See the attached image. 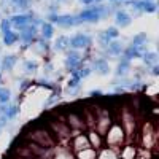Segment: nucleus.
Instances as JSON below:
<instances>
[{"label": "nucleus", "mask_w": 159, "mask_h": 159, "mask_svg": "<svg viewBox=\"0 0 159 159\" xmlns=\"http://www.w3.org/2000/svg\"><path fill=\"white\" fill-rule=\"evenodd\" d=\"M110 15V8L108 7H103V5H97V7H91L86 8L84 11H81L80 15L76 16L78 22H97L102 18L108 16Z\"/></svg>", "instance_id": "f257e3e1"}, {"label": "nucleus", "mask_w": 159, "mask_h": 159, "mask_svg": "<svg viewBox=\"0 0 159 159\" xmlns=\"http://www.w3.org/2000/svg\"><path fill=\"white\" fill-rule=\"evenodd\" d=\"M49 21L52 22V24H57V25H61V27H72V25H76V24H80L78 22V19H76V16H69V15H52L49 16Z\"/></svg>", "instance_id": "f03ea898"}, {"label": "nucleus", "mask_w": 159, "mask_h": 159, "mask_svg": "<svg viewBox=\"0 0 159 159\" xmlns=\"http://www.w3.org/2000/svg\"><path fill=\"white\" fill-rule=\"evenodd\" d=\"M91 37L86 34H76L72 38H69V46H72L73 49H81V48H88L91 45Z\"/></svg>", "instance_id": "7ed1b4c3"}, {"label": "nucleus", "mask_w": 159, "mask_h": 159, "mask_svg": "<svg viewBox=\"0 0 159 159\" xmlns=\"http://www.w3.org/2000/svg\"><path fill=\"white\" fill-rule=\"evenodd\" d=\"M129 5H132V8H135L139 11H145V13L156 11V3L151 2V0H129Z\"/></svg>", "instance_id": "20e7f679"}, {"label": "nucleus", "mask_w": 159, "mask_h": 159, "mask_svg": "<svg viewBox=\"0 0 159 159\" xmlns=\"http://www.w3.org/2000/svg\"><path fill=\"white\" fill-rule=\"evenodd\" d=\"M72 147H73V150H75L76 153H78V151H83V150H86V148H91V145H89V142H88L86 134H84V135L80 134L78 137L72 139Z\"/></svg>", "instance_id": "39448f33"}, {"label": "nucleus", "mask_w": 159, "mask_h": 159, "mask_svg": "<svg viewBox=\"0 0 159 159\" xmlns=\"http://www.w3.org/2000/svg\"><path fill=\"white\" fill-rule=\"evenodd\" d=\"M29 22H30V15H15L10 19V24L18 27V29H21V30L24 27H27Z\"/></svg>", "instance_id": "423d86ee"}, {"label": "nucleus", "mask_w": 159, "mask_h": 159, "mask_svg": "<svg viewBox=\"0 0 159 159\" xmlns=\"http://www.w3.org/2000/svg\"><path fill=\"white\" fill-rule=\"evenodd\" d=\"M35 37H37V27L35 25H27V27H24L22 32L18 35V38H21L24 43H30Z\"/></svg>", "instance_id": "0eeeda50"}, {"label": "nucleus", "mask_w": 159, "mask_h": 159, "mask_svg": "<svg viewBox=\"0 0 159 159\" xmlns=\"http://www.w3.org/2000/svg\"><path fill=\"white\" fill-rule=\"evenodd\" d=\"M80 64H81V56L76 51H70V54L67 56V61H65V67L70 69V72H72V70L78 69Z\"/></svg>", "instance_id": "6e6552de"}, {"label": "nucleus", "mask_w": 159, "mask_h": 159, "mask_svg": "<svg viewBox=\"0 0 159 159\" xmlns=\"http://www.w3.org/2000/svg\"><path fill=\"white\" fill-rule=\"evenodd\" d=\"M86 137H88V142H89V145H91V148H94V150H96V148H100V147H102L103 137H100L94 129H92V130H88Z\"/></svg>", "instance_id": "1a4fd4ad"}, {"label": "nucleus", "mask_w": 159, "mask_h": 159, "mask_svg": "<svg viewBox=\"0 0 159 159\" xmlns=\"http://www.w3.org/2000/svg\"><path fill=\"white\" fill-rule=\"evenodd\" d=\"M115 21H116V25L118 27H127V25H130V22H132V18H130V15H127L126 11H116V15H115Z\"/></svg>", "instance_id": "9d476101"}, {"label": "nucleus", "mask_w": 159, "mask_h": 159, "mask_svg": "<svg viewBox=\"0 0 159 159\" xmlns=\"http://www.w3.org/2000/svg\"><path fill=\"white\" fill-rule=\"evenodd\" d=\"M92 67H94V70L99 73V75H107L108 73V62L105 59H96L94 62H92Z\"/></svg>", "instance_id": "9b49d317"}, {"label": "nucleus", "mask_w": 159, "mask_h": 159, "mask_svg": "<svg viewBox=\"0 0 159 159\" xmlns=\"http://www.w3.org/2000/svg\"><path fill=\"white\" fill-rule=\"evenodd\" d=\"M123 51H124V48H123V45L119 42H110L107 45V52L111 54V56H119Z\"/></svg>", "instance_id": "f8f14e48"}, {"label": "nucleus", "mask_w": 159, "mask_h": 159, "mask_svg": "<svg viewBox=\"0 0 159 159\" xmlns=\"http://www.w3.org/2000/svg\"><path fill=\"white\" fill-rule=\"evenodd\" d=\"M16 62H18L16 56H7V57L2 59V62H0V67H2V70H13Z\"/></svg>", "instance_id": "ddd939ff"}, {"label": "nucleus", "mask_w": 159, "mask_h": 159, "mask_svg": "<svg viewBox=\"0 0 159 159\" xmlns=\"http://www.w3.org/2000/svg\"><path fill=\"white\" fill-rule=\"evenodd\" d=\"M54 34V27H52L51 22H42V37L43 40H49Z\"/></svg>", "instance_id": "4468645a"}, {"label": "nucleus", "mask_w": 159, "mask_h": 159, "mask_svg": "<svg viewBox=\"0 0 159 159\" xmlns=\"http://www.w3.org/2000/svg\"><path fill=\"white\" fill-rule=\"evenodd\" d=\"M143 62L147 64V65H154L157 64V54L156 52H150V51H147V52H143Z\"/></svg>", "instance_id": "2eb2a0df"}, {"label": "nucleus", "mask_w": 159, "mask_h": 159, "mask_svg": "<svg viewBox=\"0 0 159 159\" xmlns=\"http://www.w3.org/2000/svg\"><path fill=\"white\" fill-rule=\"evenodd\" d=\"M18 111H19V108L16 107V105H5V110H3V116L7 118V119H13V118H16V115H18Z\"/></svg>", "instance_id": "dca6fc26"}, {"label": "nucleus", "mask_w": 159, "mask_h": 159, "mask_svg": "<svg viewBox=\"0 0 159 159\" xmlns=\"http://www.w3.org/2000/svg\"><path fill=\"white\" fill-rule=\"evenodd\" d=\"M16 42H18V35H16L15 32L8 30V32H5V34H3V43H5L7 46H11V45H15Z\"/></svg>", "instance_id": "f3484780"}, {"label": "nucleus", "mask_w": 159, "mask_h": 159, "mask_svg": "<svg viewBox=\"0 0 159 159\" xmlns=\"http://www.w3.org/2000/svg\"><path fill=\"white\" fill-rule=\"evenodd\" d=\"M78 157L80 159H96L97 153H96L94 148H86L83 151H78Z\"/></svg>", "instance_id": "a211bd4d"}, {"label": "nucleus", "mask_w": 159, "mask_h": 159, "mask_svg": "<svg viewBox=\"0 0 159 159\" xmlns=\"http://www.w3.org/2000/svg\"><path fill=\"white\" fill-rule=\"evenodd\" d=\"M69 48V38L67 37H59L54 43V49L56 51H65Z\"/></svg>", "instance_id": "6ab92c4d"}, {"label": "nucleus", "mask_w": 159, "mask_h": 159, "mask_svg": "<svg viewBox=\"0 0 159 159\" xmlns=\"http://www.w3.org/2000/svg\"><path fill=\"white\" fill-rule=\"evenodd\" d=\"M129 67H130V64H129V61L123 59L121 62L118 64V70H116V75H118V76H124V75L127 73Z\"/></svg>", "instance_id": "aec40b11"}, {"label": "nucleus", "mask_w": 159, "mask_h": 159, "mask_svg": "<svg viewBox=\"0 0 159 159\" xmlns=\"http://www.w3.org/2000/svg\"><path fill=\"white\" fill-rule=\"evenodd\" d=\"M142 54H140V52L134 48V46H129L126 51H124V59L126 61H130V59H135V57H140Z\"/></svg>", "instance_id": "412c9836"}, {"label": "nucleus", "mask_w": 159, "mask_h": 159, "mask_svg": "<svg viewBox=\"0 0 159 159\" xmlns=\"http://www.w3.org/2000/svg\"><path fill=\"white\" fill-rule=\"evenodd\" d=\"M10 97H11L10 89H7V88H0V103L7 105V102H10Z\"/></svg>", "instance_id": "4be33fe9"}, {"label": "nucleus", "mask_w": 159, "mask_h": 159, "mask_svg": "<svg viewBox=\"0 0 159 159\" xmlns=\"http://www.w3.org/2000/svg\"><path fill=\"white\" fill-rule=\"evenodd\" d=\"M121 157L123 159H134L135 157V150L132 147H126L123 151H121Z\"/></svg>", "instance_id": "5701e85b"}, {"label": "nucleus", "mask_w": 159, "mask_h": 159, "mask_svg": "<svg viewBox=\"0 0 159 159\" xmlns=\"http://www.w3.org/2000/svg\"><path fill=\"white\" fill-rule=\"evenodd\" d=\"M103 34H105V37H107V38L110 40V42H111L113 38H118V35H119V32H118V29H116V27H108Z\"/></svg>", "instance_id": "b1692460"}, {"label": "nucleus", "mask_w": 159, "mask_h": 159, "mask_svg": "<svg viewBox=\"0 0 159 159\" xmlns=\"http://www.w3.org/2000/svg\"><path fill=\"white\" fill-rule=\"evenodd\" d=\"M37 69H38L37 62H30V61L25 62V72H27V73H34V72H37Z\"/></svg>", "instance_id": "393cba45"}, {"label": "nucleus", "mask_w": 159, "mask_h": 159, "mask_svg": "<svg viewBox=\"0 0 159 159\" xmlns=\"http://www.w3.org/2000/svg\"><path fill=\"white\" fill-rule=\"evenodd\" d=\"M80 81H81V80H80L78 76H72V78L69 80V88H70V89H76V88L80 86Z\"/></svg>", "instance_id": "a878e982"}, {"label": "nucleus", "mask_w": 159, "mask_h": 159, "mask_svg": "<svg viewBox=\"0 0 159 159\" xmlns=\"http://www.w3.org/2000/svg\"><path fill=\"white\" fill-rule=\"evenodd\" d=\"M11 2L15 3L16 7H19V8H27L30 0H11Z\"/></svg>", "instance_id": "bb28decb"}, {"label": "nucleus", "mask_w": 159, "mask_h": 159, "mask_svg": "<svg viewBox=\"0 0 159 159\" xmlns=\"http://www.w3.org/2000/svg\"><path fill=\"white\" fill-rule=\"evenodd\" d=\"M10 27H11L10 19H3V21H2V24H0V29H2V32H3V34H5V32H8V30H10Z\"/></svg>", "instance_id": "cd10ccee"}, {"label": "nucleus", "mask_w": 159, "mask_h": 159, "mask_svg": "<svg viewBox=\"0 0 159 159\" xmlns=\"http://www.w3.org/2000/svg\"><path fill=\"white\" fill-rule=\"evenodd\" d=\"M89 96H91L92 99H100V97H102V92H100V91H92Z\"/></svg>", "instance_id": "c85d7f7f"}, {"label": "nucleus", "mask_w": 159, "mask_h": 159, "mask_svg": "<svg viewBox=\"0 0 159 159\" xmlns=\"http://www.w3.org/2000/svg\"><path fill=\"white\" fill-rule=\"evenodd\" d=\"M5 126H7V118L3 115H0V130H2Z\"/></svg>", "instance_id": "c756f323"}, {"label": "nucleus", "mask_w": 159, "mask_h": 159, "mask_svg": "<svg viewBox=\"0 0 159 159\" xmlns=\"http://www.w3.org/2000/svg\"><path fill=\"white\" fill-rule=\"evenodd\" d=\"M38 43H40V46H42V48H43L45 51L48 49V43H46V40H40V42H38Z\"/></svg>", "instance_id": "7c9ffc66"}, {"label": "nucleus", "mask_w": 159, "mask_h": 159, "mask_svg": "<svg viewBox=\"0 0 159 159\" xmlns=\"http://www.w3.org/2000/svg\"><path fill=\"white\" fill-rule=\"evenodd\" d=\"M84 5H91V3H96V2H100V0H81Z\"/></svg>", "instance_id": "2f4dec72"}, {"label": "nucleus", "mask_w": 159, "mask_h": 159, "mask_svg": "<svg viewBox=\"0 0 159 159\" xmlns=\"http://www.w3.org/2000/svg\"><path fill=\"white\" fill-rule=\"evenodd\" d=\"M153 75H154V76L159 75V67H157V65H154V67H153Z\"/></svg>", "instance_id": "473e14b6"}, {"label": "nucleus", "mask_w": 159, "mask_h": 159, "mask_svg": "<svg viewBox=\"0 0 159 159\" xmlns=\"http://www.w3.org/2000/svg\"><path fill=\"white\" fill-rule=\"evenodd\" d=\"M29 84H30V83H29V81H24V83H22V84H21V89H25V88H27V86H29Z\"/></svg>", "instance_id": "72a5a7b5"}, {"label": "nucleus", "mask_w": 159, "mask_h": 159, "mask_svg": "<svg viewBox=\"0 0 159 159\" xmlns=\"http://www.w3.org/2000/svg\"><path fill=\"white\" fill-rule=\"evenodd\" d=\"M3 110H5V105L0 103V115H3Z\"/></svg>", "instance_id": "f704fd0d"}, {"label": "nucleus", "mask_w": 159, "mask_h": 159, "mask_svg": "<svg viewBox=\"0 0 159 159\" xmlns=\"http://www.w3.org/2000/svg\"><path fill=\"white\" fill-rule=\"evenodd\" d=\"M0 83H2V76H0Z\"/></svg>", "instance_id": "c9c22d12"}]
</instances>
